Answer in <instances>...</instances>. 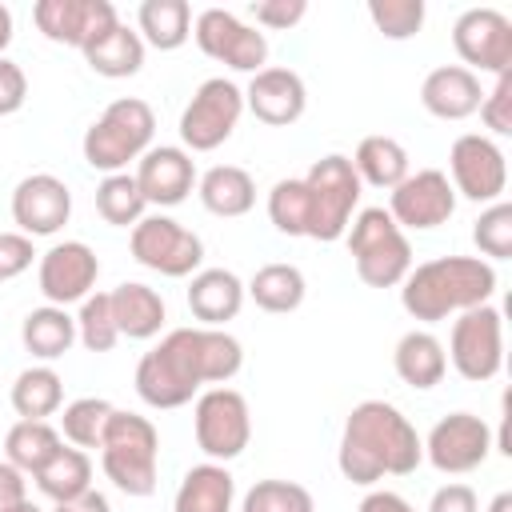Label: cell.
Instances as JSON below:
<instances>
[{"label": "cell", "instance_id": "cell-1", "mask_svg": "<svg viewBox=\"0 0 512 512\" xmlns=\"http://www.w3.org/2000/svg\"><path fill=\"white\" fill-rule=\"evenodd\" d=\"M244 368V348L224 328H172L136 364V396L148 408H184L204 384H228Z\"/></svg>", "mask_w": 512, "mask_h": 512}, {"label": "cell", "instance_id": "cell-2", "mask_svg": "<svg viewBox=\"0 0 512 512\" xmlns=\"http://www.w3.org/2000/svg\"><path fill=\"white\" fill-rule=\"evenodd\" d=\"M424 460V440L412 420L388 400H360L340 432L336 464L340 476L372 488L384 476H412Z\"/></svg>", "mask_w": 512, "mask_h": 512}, {"label": "cell", "instance_id": "cell-3", "mask_svg": "<svg viewBox=\"0 0 512 512\" xmlns=\"http://www.w3.org/2000/svg\"><path fill=\"white\" fill-rule=\"evenodd\" d=\"M496 268L480 256H436L416 264L400 284V304L412 320L436 324L468 308L492 304Z\"/></svg>", "mask_w": 512, "mask_h": 512}, {"label": "cell", "instance_id": "cell-4", "mask_svg": "<svg viewBox=\"0 0 512 512\" xmlns=\"http://www.w3.org/2000/svg\"><path fill=\"white\" fill-rule=\"evenodd\" d=\"M152 136H156V112L140 96H120L88 124L80 152L88 168L112 176L124 172L132 160H140L152 148Z\"/></svg>", "mask_w": 512, "mask_h": 512}, {"label": "cell", "instance_id": "cell-5", "mask_svg": "<svg viewBox=\"0 0 512 512\" xmlns=\"http://www.w3.org/2000/svg\"><path fill=\"white\" fill-rule=\"evenodd\" d=\"M100 468L124 496H152L160 468V432L148 416L112 412L100 440Z\"/></svg>", "mask_w": 512, "mask_h": 512}, {"label": "cell", "instance_id": "cell-6", "mask_svg": "<svg viewBox=\"0 0 512 512\" xmlns=\"http://www.w3.org/2000/svg\"><path fill=\"white\" fill-rule=\"evenodd\" d=\"M356 276L368 288H400L412 272V244L388 208H360L344 232Z\"/></svg>", "mask_w": 512, "mask_h": 512}, {"label": "cell", "instance_id": "cell-7", "mask_svg": "<svg viewBox=\"0 0 512 512\" xmlns=\"http://www.w3.org/2000/svg\"><path fill=\"white\" fill-rule=\"evenodd\" d=\"M300 180L308 192V240H320V244L340 240L348 232L352 212L364 192L352 160L340 152H328V156L312 160V168Z\"/></svg>", "mask_w": 512, "mask_h": 512}, {"label": "cell", "instance_id": "cell-8", "mask_svg": "<svg viewBox=\"0 0 512 512\" xmlns=\"http://www.w3.org/2000/svg\"><path fill=\"white\" fill-rule=\"evenodd\" d=\"M192 432L208 460H216V464L236 460L252 440V412H248L244 392H236L228 384L204 388L192 408Z\"/></svg>", "mask_w": 512, "mask_h": 512}, {"label": "cell", "instance_id": "cell-9", "mask_svg": "<svg viewBox=\"0 0 512 512\" xmlns=\"http://www.w3.org/2000/svg\"><path fill=\"white\" fill-rule=\"evenodd\" d=\"M244 116V88H236L228 76H208L192 100L180 112V140L184 152H212L220 148Z\"/></svg>", "mask_w": 512, "mask_h": 512}, {"label": "cell", "instance_id": "cell-10", "mask_svg": "<svg viewBox=\"0 0 512 512\" xmlns=\"http://www.w3.org/2000/svg\"><path fill=\"white\" fill-rule=\"evenodd\" d=\"M128 248H132L136 264H144L148 272L172 276V280H184V276L200 272V264H204V240L164 212L144 216L128 232Z\"/></svg>", "mask_w": 512, "mask_h": 512}, {"label": "cell", "instance_id": "cell-11", "mask_svg": "<svg viewBox=\"0 0 512 512\" xmlns=\"http://www.w3.org/2000/svg\"><path fill=\"white\" fill-rule=\"evenodd\" d=\"M448 364L472 380L484 384L504 368V316L496 304H480L468 308L452 320V336H448Z\"/></svg>", "mask_w": 512, "mask_h": 512}, {"label": "cell", "instance_id": "cell-12", "mask_svg": "<svg viewBox=\"0 0 512 512\" xmlns=\"http://www.w3.org/2000/svg\"><path fill=\"white\" fill-rule=\"evenodd\" d=\"M192 40L208 60H216L232 72H252L256 76L260 68H268V36L260 28L244 24L228 8H204L192 20Z\"/></svg>", "mask_w": 512, "mask_h": 512}, {"label": "cell", "instance_id": "cell-13", "mask_svg": "<svg viewBox=\"0 0 512 512\" xmlns=\"http://www.w3.org/2000/svg\"><path fill=\"white\" fill-rule=\"evenodd\" d=\"M448 172L452 192L472 204H496L508 188V160L504 148L484 132H464L448 148Z\"/></svg>", "mask_w": 512, "mask_h": 512}, {"label": "cell", "instance_id": "cell-14", "mask_svg": "<svg viewBox=\"0 0 512 512\" xmlns=\"http://www.w3.org/2000/svg\"><path fill=\"white\" fill-rule=\"evenodd\" d=\"M492 452V428L476 412H448L432 424L424 440V460L444 476L476 472Z\"/></svg>", "mask_w": 512, "mask_h": 512}, {"label": "cell", "instance_id": "cell-15", "mask_svg": "<svg viewBox=\"0 0 512 512\" xmlns=\"http://www.w3.org/2000/svg\"><path fill=\"white\" fill-rule=\"evenodd\" d=\"M452 48L468 72H512V20L500 8H468L452 24Z\"/></svg>", "mask_w": 512, "mask_h": 512}, {"label": "cell", "instance_id": "cell-16", "mask_svg": "<svg viewBox=\"0 0 512 512\" xmlns=\"http://www.w3.org/2000/svg\"><path fill=\"white\" fill-rule=\"evenodd\" d=\"M456 212V192L448 184V172L440 168H420L408 172L392 192H388V216L404 232H428L448 224Z\"/></svg>", "mask_w": 512, "mask_h": 512}, {"label": "cell", "instance_id": "cell-17", "mask_svg": "<svg viewBox=\"0 0 512 512\" xmlns=\"http://www.w3.org/2000/svg\"><path fill=\"white\" fill-rule=\"evenodd\" d=\"M32 20L44 32V40L80 48V52L120 24V16L108 0H36Z\"/></svg>", "mask_w": 512, "mask_h": 512}, {"label": "cell", "instance_id": "cell-18", "mask_svg": "<svg viewBox=\"0 0 512 512\" xmlns=\"http://www.w3.org/2000/svg\"><path fill=\"white\" fill-rule=\"evenodd\" d=\"M96 276H100V260L84 240H60L36 264V284H40L44 300L56 308L88 300L96 288Z\"/></svg>", "mask_w": 512, "mask_h": 512}, {"label": "cell", "instance_id": "cell-19", "mask_svg": "<svg viewBox=\"0 0 512 512\" xmlns=\"http://www.w3.org/2000/svg\"><path fill=\"white\" fill-rule=\"evenodd\" d=\"M72 216V192L52 172H32L12 188V220L24 236H56Z\"/></svg>", "mask_w": 512, "mask_h": 512}, {"label": "cell", "instance_id": "cell-20", "mask_svg": "<svg viewBox=\"0 0 512 512\" xmlns=\"http://www.w3.org/2000/svg\"><path fill=\"white\" fill-rule=\"evenodd\" d=\"M140 196L148 208H176L188 200V192L196 188V164L192 152H184L180 144H152L132 172Z\"/></svg>", "mask_w": 512, "mask_h": 512}, {"label": "cell", "instance_id": "cell-21", "mask_svg": "<svg viewBox=\"0 0 512 512\" xmlns=\"http://www.w3.org/2000/svg\"><path fill=\"white\" fill-rule=\"evenodd\" d=\"M244 108L268 124V128H288L304 116L308 108V88H304V76L292 72V68H260L248 88H244Z\"/></svg>", "mask_w": 512, "mask_h": 512}, {"label": "cell", "instance_id": "cell-22", "mask_svg": "<svg viewBox=\"0 0 512 512\" xmlns=\"http://www.w3.org/2000/svg\"><path fill=\"white\" fill-rule=\"evenodd\" d=\"M480 100H484L480 76L468 72L464 64H440L420 84V104L436 120H468V116H476Z\"/></svg>", "mask_w": 512, "mask_h": 512}, {"label": "cell", "instance_id": "cell-23", "mask_svg": "<svg viewBox=\"0 0 512 512\" xmlns=\"http://www.w3.org/2000/svg\"><path fill=\"white\" fill-rule=\"evenodd\" d=\"M244 280L232 268H200L188 280V312L200 328H224L244 308Z\"/></svg>", "mask_w": 512, "mask_h": 512}, {"label": "cell", "instance_id": "cell-24", "mask_svg": "<svg viewBox=\"0 0 512 512\" xmlns=\"http://www.w3.org/2000/svg\"><path fill=\"white\" fill-rule=\"evenodd\" d=\"M196 196H200V204L212 216L236 220V216H248L252 212V204H256V180L240 164H212L204 176H196Z\"/></svg>", "mask_w": 512, "mask_h": 512}, {"label": "cell", "instance_id": "cell-25", "mask_svg": "<svg viewBox=\"0 0 512 512\" xmlns=\"http://www.w3.org/2000/svg\"><path fill=\"white\" fill-rule=\"evenodd\" d=\"M112 300V320L120 328V336L128 340H152L164 320H168V308H164V296L140 280H124L108 292Z\"/></svg>", "mask_w": 512, "mask_h": 512}, {"label": "cell", "instance_id": "cell-26", "mask_svg": "<svg viewBox=\"0 0 512 512\" xmlns=\"http://www.w3.org/2000/svg\"><path fill=\"white\" fill-rule=\"evenodd\" d=\"M392 368L396 376L416 388V392H428L444 380L448 372V356H444V344L428 332V328H412L396 340V352H392Z\"/></svg>", "mask_w": 512, "mask_h": 512}, {"label": "cell", "instance_id": "cell-27", "mask_svg": "<svg viewBox=\"0 0 512 512\" xmlns=\"http://www.w3.org/2000/svg\"><path fill=\"white\" fill-rule=\"evenodd\" d=\"M232 504H236V480L216 460L188 468L172 496V512H232Z\"/></svg>", "mask_w": 512, "mask_h": 512}, {"label": "cell", "instance_id": "cell-28", "mask_svg": "<svg viewBox=\"0 0 512 512\" xmlns=\"http://www.w3.org/2000/svg\"><path fill=\"white\" fill-rule=\"evenodd\" d=\"M20 344L28 356H36L40 364L60 360L72 344H76V316H68V308L56 304H40L20 320Z\"/></svg>", "mask_w": 512, "mask_h": 512}, {"label": "cell", "instance_id": "cell-29", "mask_svg": "<svg viewBox=\"0 0 512 512\" xmlns=\"http://www.w3.org/2000/svg\"><path fill=\"white\" fill-rule=\"evenodd\" d=\"M136 32L144 48L156 52H176L192 36V8L188 0H144L136 8Z\"/></svg>", "mask_w": 512, "mask_h": 512}, {"label": "cell", "instance_id": "cell-30", "mask_svg": "<svg viewBox=\"0 0 512 512\" xmlns=\"http://www.w3.org/2000/svg\"><path fill=\"white\" fill-rule=\"evenodd\" d=\"M144 40H140V32L136 28H128V24H116L112 32H104L96 44H88L84 48V64L96 72V76H104V80H128V76H136L140 68H144Z\"/></svg>", "mask_w": 512, "mask_h": 512}, {"label": "cell", "instance_id": "cell-31", "mask_svg": "<svg viewBox=\"0 0 512 512\" xmlns=\"http://www.w3.org/2000/svg\"><path fill=\"white\" fill-rule=\"evenodd\" d=\"M8 400H12L20 420H48V416H56L64 408V380H60L56 368L32 364L12 380Z\"/></svg>", "mask_w": 512, "mask_h": 512}, {"label": "cell", "instance_id": "cell-32", "mask_svg": "<svg viewBox=\"0 0 512 512\" xmlns=\"http://www.w3.org/2000/svg\"><path fill=\"white\" fill-rule=\"evenodd\" d=\"M352 168H356L360 184L388 188V192L412 172V168H408V148H404L396 136H364V140L356 144Z\"/></svg>", "mask_w": 512, "mask_h": 512}, {"label": "cell", "instance_id": "cell-33", "mask_svg": "<svg viewBox=\"0 0 512 512\" xmlns=\"http://www.w3.org/2000/svg\"><path fill=\"white\" fill-rule=\"evenodd\" d=\"M244 292L256 300V308L264 312H296L304 304V292H308V280L296 264H264L256 268V276L244 284Z\"/></svg>", "mask_w": 512, "mask_h": 512}, {"label": "cell", "instance_id": "cell-34", "mask_svg": "<svg viewBox=\"0 0 512 512\" xmlns=\"http://www.w3.org/2000/svg\"><path fill=\"white\" fill-rule=\"evenodd\" d=\"M64 444V436L48 424V420H16L4 436V452H8V464H16L24 476H36L52 456L56 448Z\"/></svg>", "mask_w": 512, "mask_h": 512}, {"label": "cell", "instance_id": "cell-35", "mask_svg": "<svg viewBox=\"0 0 512 512\" xmlns=\"http://www.w3.org/2000/svg\"><path fill=\"white\" fill-rule=\"evenodd\" d=\"M36 480V488L52 500V504H60V500H72V496H80V492H88L92 488V460H88V452L84 448H56V456L32 476Z\"/></svg>", "mask_w": 512, "mask_h": 512}, {"label": "cell", "instance_id": "cell-36", "mask_svg": "<svg viewBox=\"0 0 512 512\" xmlns=\"http://www.w3.org/2000/svg\"><path fill=\"white\" fill-rule=\"evenodd\" d=\"M96 212L112 228H136L144 220L148 204H144V196L128 172H112L96 184Z\"/></svg>", "mask_w": 512, "mask_h": 512}, {"label": "cell", "instance_id": "cell-37", "mask_svg": "<svg viewBox=\"0 0 512 512\" xmlns=\"http://www.w3.org/2000/svg\"><path fill=\"white\" fill-rule=\"evenodd\" d=\"M112 412H116V408H112L104 396H80V400L64 404L60 432H64V440H68L72 448H84V452H88V448H100Z\"/></svg>", "mask_w": 512, "mask_h": 512}, {"label": "cell", "instance_id": "cell-38", "mask_svg": "<svg viewBox=\"0 0 512 512\" xmlns=\"http://www.w3.org/2000/svg\"><path fill=\"white\" fill-rule=\"evenodd\" d=\"M240 512H316V500L296 480H256L244 492Z\"/></svg>", "mask_w": 512, "mask_h": 512}, {"label": "cell", "instance_id": "cell-39", "mask_svg": "<svg viewBox=\"0 0 512 512\" xmlns=\"http://www.w3.org/2000/svg\"><path fill=\"white\" fill-rule=\"evenodd\" d=\"M268 220L284 236H308V192L300 176L276 180L268 192Z\"/></svg>", "mask_w": 512, "mask_h": 512}, {"label": "cell", "instance_id": "cell-40", "mask_svg": "<svg viewBox=\"0 0 512 512\" xmlns=\"http://www.w3.org/2000/svg\"><path fill=\"white\" fill-rule=\"evenodd\" d=\"M76 340L88 348V352H112L116 340H120V328L112 320V300L108 292H92L88 300H80V312H76Z\"/></svg>", "mask_w": 512, "mask_h": 512}, {"label": "cell", "instance_id": "cell-41", "mask_svg": "<svg viewBox=\"0 0 512 512\" xmlns=\"http://www.w3.org/2000/svg\"><path fill=\"white\" fill-rule=\"evenodd\" d=\"M472 244L480 248V260H508L512 256V204L496 200L484 204V212L472 224Z\"/></svg>", "mask_w": 512, "mask_h": 512}, {"label": "cell", "instance_id": "cell-42", "mask_svg": "<svg viewBox=\"0 0 512 512\" xmlns=\"http://www.w3.org/2000/svg\"><path fill=\"white\" fill-rule=\"evenodd\" d=\"M424 0H368V20L388 40H412L424 28Z\"/></svg>", "mask_w": 512, "mask_h": 512}, {"label": "cell", "instance_id": "cell-43", "mask_svg": "<svg viewBox=\"0 0 512 512\" xmlns=\"http://www.w3.org/2000/svg\"><path fill=\"white\" fill-rule=\"evenodd\" d=\"M476 112L492 136H512V72L496 76V84L484 92Z\"/></svg>", "mask_w": 512, "mask_h": 512}, {"label": "cell", "instance_id": "cell-44", "mask_svg": "<svg viewBox=\"0 0 512 512\" xmlns=\"http://www.w3.org/2000/svg\"><path fill=\"white\" fill-rule=\"evenodd\" d=\"M304 16H308V4L304 0H256L252 4V20L260 28H272V32H288Z\"/></svg>", "mask_w": 512, "mask_h": 512}, {"label": "cell", "instance_id": "cell-45", "mask_svg": "<svg viewBox=\"0 0 512 512\" xmlns=\"http://www.w3.org/2000/svg\"><path fill=\"white\" fill-rule=\"evenodd\" d=\"M32 260H36L32 236H24V232H0V284L4 280H16L20 272H28Z\"/></svg>", "mask_w": 512, "mask_h": 512}, {"label": "cell", "instance_id": "cell-46", "mask_svg": "<svg viewBox=\"0 0 512 512\" xmlns=\"http://www.w3.org/2000/svg\"><path fill=\"white\" fill-rule=\"evenodd\" d=\"M24 100H28V76H24V68L16 60L0 56V116L20 112Z\"/></svg>", "mask_w": 512, "mask_h": 512}, {"label": "cell", "instance_id": "cell-47", "mask_svg": "<svg viewBox=\"0 0 512 512\" xmlns=\"http://www.w3.org/2000/svg\"><path fill=\"white\" fill-rule=\"evenodd\" d=\"M428 512H480V500L468 484H444L432 492Z\"/></svg>", "mask_w": 512, "mask_h": 512}, {"label": "cell", "instance_id": "cell-48", "mask_svg": "<svg viewBox=\"0 0 512 512\" xmlns=\"http://www.w3.org/2000/svg\"><path fill=\"white\" fill-rule=\"evenodd\" d=\"M24 500H28V480H24V472H20L16 464L0 460V512L16 508V504H24Z\"/></svg>", "mask_w": 512, "mask_h": 512}, {"label": "cell", "instance_id": "cell-49", "mask_svg": "<svg viewBox=\"0 0 512 512\" xmlns=\"http://www.w3.org/2000/svg\"><path fill=\"white\" fill-rule=\"evenodd\" d=\"M356 512H416L400 492H388V488H372L360 504H356Z\"/></svg>", "mask_w": 512, "mask_h": 512}, {"label": "cell", "instance_id": "cell-50", "mask_svg": "<svg viewBox=\"0 0 512 512\" xmlns=\"http://www.w3.org/2000/svg\"><path fill=\"white\" fill-rule=\"evenodd\" d=\"M52 512H112V504H108L104 492L88 488V492H80V496H72V500H60Z\"/></svg>", "mask_w": 512, "mask_h": 512}, {"label": "cell", "instance_id": "cell-51", "mask_svg": "<svg viewBox=\"0 0 512 512\" xmlns=\"http://www.w3.org/2000/svg\"><path fill=\"white\" fill-rule=\"evenodd\" d=\"M8 44H12V12H8V4H0V56Z\"/></svg>", "mask_w": 512, "mask_h": 512}, {"label": "cell", "instance_id": "cell-52", "mask_svg": "<svg viewBox=\"0 0 512 512\" xmlns=\"http://www.w3.org/2000/svg\"><path fill=\"white\" fill-rule=\"evenodd\" d=\"M488 512H512V492H496L492 504H488Z\"/></svg>", "mask_w": 512, "mask_h": 512}, {"label": "cell", "instance_id": "cell-53", "mask_svg": "<svg viewBox=\"0 0 512 512\" xmlns=\"http://www.w3.org/2000/svg\"><path fill=\"white\" fill-rule=\"evenodd\" d=\"M8 512H44L40 504H32V500H24V504H16V508H8Z\"/></svg>", "mask_w": 512, "mask_h": 512}]
</instances>
